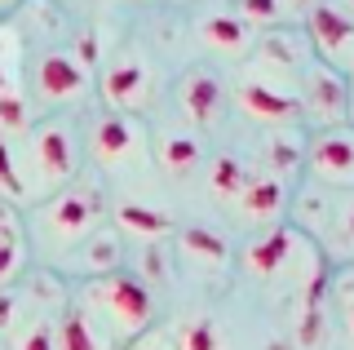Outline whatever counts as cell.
I'll return each mask as SVG.
<instances>
[{
    "label": "cell",
    "mask_w": 354,
    "mask_h": 350,
    "mask_svg": "<svg viewBox=\"0 0 354 350\" xmlns=\"http://www.w3.org/2000/svg\"><path fill=\"white\" fill-rule=\"evenodd\" d=\"M155 160H160V169L164 173H177V178H182V173H191L199 160H204V147H199V138L195 133H164L160 142H155Z\"/></svg>",
    "instance_id": "obj_21"
},
{
    "label": "cell",
    "mask_w": 354,
    "mask_h": 350,
    "mask_svg": "<svg viewBox=\"0 0 354 350\" xmlns=\"http://www.w3.org/2000/svg\"><path fill=\"white\" fill-rule=\"evenodd\" d=\"M301 84H306V111L319 120L324 129H337L346 125V111H350V89H346V75L328 62H310L301 71Z\"/></svg>",
    "instance_id": "obj_8"
},
{
    "label": "cell",
    "mask_w": 354,
    "mask_h": 350,
    "mask_svg": "<svg viewBox=\"0 0 354 350\" xmlns=\"http://www.w3.org/2000/svg\"><path fill=\"white\" fill-rule=\"evenodd\" d=\"M235 14L248 27H288L297 18V0H235Z\"/></svg>",
    "instance_id": "obj_25"
},
{
    "label": "cell",
    "mask_w": 354,
    "mask_h": 350,
    "mask_svg": "<svg viewBox=\"0 0 354 350\" xmlns=\"http://www.w3.org/2000/svg\"><path fill=\"white\" fill-rule=\"evenodd\" d=\"M18 350H58V324L53 320H31L27 328L18 333Z\"/></svg>",
    "instance_id": "obj_29"
},
{
    "label": "cell",
    "mask_w": 354,
    "mask_h": 350,
    "mask_svg": "<svg viewBox=\"0 0 354 350\" xmlns=\"http://www.w3.org/2000/svg\"><path fill=\"white\" fill-rule=\"evenodd\" d=\"M31 129V102L18 75V36L0 27V138H14Z\"/></svg>",
    "instance_id": "obj_7"
},
{
    "label": "cell",
    "mask_w": 354,
    "mask_h": 350,
    "mask_svg": "<svg viewBox=\"0 0 354 350\" xmlns=\"http://www.w3.org/2000/svg\"><path fill=\"white\" fill-rule=\"evenodd\" d=\"M310 40L319 58L337 67L354 53V18L337 5H310Z\"/></svg>",
    "instance_id": "obj_10"
},
{
    "label": "cell",
    "mask_w": 354,
    "mask_h": 350,
    "mask_svg": "<svg viewBox=\"0 0 354 350\" xmlns=\"http://www.w3.org/2000/svg\"><path fill=\"white\" fill-rule=\"evenodd\" d=\"M182 253L191 261H199V266H208V270L230 266V248L213 226H186L182 231Z\"/></svg>",
    "instance_id": "obj_22"
},
{
    "label": "cell",
    "mask_w": 354,
    "mask_h": 350,
    "mask_svg": "<svg viewBox=\"0 0 354 350\" xmlns=\"http://www.w3.org/2000/svg\"><path fill=\"white\" fill-rule=\"evenodd\" d=\"M58 350H124V342L88 306H71L58 320Z\"/></svg>",
    "instance_id": "obj_12"
},
{
    "label": "cell",
    "mask_w": 354,
    "mask_h": 350,
    "mask_svg": "<svg viewBox=\"0 0 354 350\" xmlns=\"http://www.w3.org/2000/svg\"><path fill=\"white\" fill-rule=\"evenodd\" d=\"M235 204H239V213L248 217V222H274V217L283 213V204H288V187H283L279 173H270V178H252Z\"/></svg>",
    "instance_id": "obj_18"
},
{
    "label": "cell",
    "mask_w": 354,
    "mask_h": 350,
    "mask_svg": "<svg viewBox=\"0 0 354 350\" xmlns=\"http://www.w3.org/2000/svg\"><path fill=\"white\" fill-rule=\"evenodd\" d=\"M261 45H266V53H270V58H279L283 71H297V62H301V49L292 45V36H288V31H279V36H270V40H261Z\"/></svg>",
    "instance_id": "obj_31"
},
{
    "label": "cell",
    "mask_w": 354,
    "mask_h": 350,
    "mask_svg": "<svg viewBox=\"0 0 354 350\" xmlns=\"http://www.w3.org/2000/svg\"><path fill=\"white\" fill-rule=\"evenodd\" d=\"M80 169V138L66 120H40L27 138V173L44 191H66Z\"/></svg>",
    "instance_id": "obj_2"
},
{
    "label": "cell",
    "mask_w": 354,
    "mask_h": 350,
    "mask_svg": "<svg viewBox=\"0 0 354 350\" xmlns=\"http://www.w3.org/2000/svg\"><path fill=\"white\" fill-rule=\"evenodd\" d=\"M22 195H27V173H22L14 147H9V138H0V200L18 204Z\"/></svg>",
    "instance_id": "obj_28"
},
{
    "label": "cell",
    "mask_w": 354,
    "mask_h": 350,
    "mask_svg": "<svg viewBox=\"0 0 354 350\" xmlns=\"http://www.w3.org/2000/svg\"><path fill=\"white\" fill-rule=\"evenodd\" d=\"M177 102H182V111H186L191 125H213L221 116L226 89H221V80L208 67H191L182 75V84H177Z\"/></svg>",
    "instance_id": "obj_11"
},
{
    "label": "cell",
    "mask_w": 354,
    "mask_h": 350,
    "mask_svg": "<svg viewBox=\"0 0 354 350\" xmlns=\"http://www.w3.org/2000/svg\"><path fill=\"white\" fill-rule=\"evenodd\" d=\"M36 89L44 102H84L88 89H93V75H88V62L71 49H44L36 58Z\"/></svg>",
    "instance_id": "obj_5"
},
{
    "label": "cell",
    "mask_w": 354,
    "mask_h": 350,
    "mask_svg": "<svg viewBox=\"0 0 354 350\" xmlns=\"http://www.w3.org/2000/svg\"><path fill=\"white\" fill-rule=\"evenodd\" d=\"M129 350H173V342H169L164 333H155V328H151V333H142L138 342H129Z\"/></svg>",
    "instance_id": "obj_32"
},
{
    "label": "cell",
    "mask_w": 354,
    "mask_h": 350,
    "mask_svg": "<svg viewBox=\"0 0 354 350\" xmlns=\"http://www.w3.org/2000/svg\"><path fill=\"white\" fill-rule=\"evenodd\" d=\"M88 311H93L120 342H138L142 333H151L155 297L142 279H133V275L120 270V275H106V279L88 284Z\"/></svg>",
    "instance_id": "obj_1"
},
{
    "label": "cell",
    "mask_w": 354,
    "mask_h": 350,
    "mask_svg": "<svg viewBox=\"0 0 354 350\" xmlns=\"http://www.w3.org/2000/svg\"><path fill=\"white\" fill-rule=\"evenodd\" d=\"M36 222H40V235L49 239V244H58V248L80 244V239H88L97 231V222H102V191L88 187V182H71V187L58 191L36 213Z\"/></svg>",
    "instance_id": "obj_3"
},
{
    "label": "cell",
    "mask_w": 354,
    "mask_h": 350,
    "mask_svg": "<svg viewBox=\"0 0 354 350\" xmlns=\"http://www.w3.org/2000/svg\"><path fill=\"white\" fill-rule=\"evenodd\" d=\"M324 244H328V253L337 261L354 257V191L337 195V204H332V222L324 231Z\"/></svg>",
    "instance_id": "obj_23"
},
{
    "label": "cell",
    "mask_w": 354,
    "mask_h": 350,
    "mask_svg": "<svg viewBox=\"0 0 354 350\" xmlns=\"http://www.w3.org/2000/svg\"><path fill=\"white\" fill-rule=\"evenodd\" d=\"M102 102L111 111H124V116L142 111L151 102V67L138 53H120L102 71Z\"/></svg>",
    "instance_id": "obj_9"
},
{
    "label": "cell",
    "mask_w": 354,
    "mask_h": 350,
    "mask_svg": "<svg viewBox=\"0 0 354 350\" xmlns=\"http://www.w3.org/2000/svg\"><path fill=\"white\" fill-rule=\"evenodd\" d=\"M319 333H324V275H315V279H310V288H306L297 342H301V346H315V342H319Z\"/></svg>",
    "instance_id": "obj_27"
},
{
    "label": "cell",
    "mask_w": 354,
    "mask_h": 350,
    "mask_svg": "<svg viewBox=\"0 0 354 350\" xmlns=\"http://www.w3.org/2000/svg\"><path fill=\"white\" fill-rule=\"evenodd\" d=\"M297 226H274V231H266L261 239H252L248 244V253H243V266L252 270L257 279H270V275H279V270L292 261L297 253Z\"/></svg>",
    "instance_id": "obj_14"
},
{
    "label": "cell",
    "mask_w": 354,
    "mask_h": 350,
    "mask_svg": "<svg viewBox=\"0 0 354 350\" xmlns=\"http://www.w3.org/2000/svg\"><path fill=\"white\" fill-rule=\"evenodd\" d=\"M350 71H354V58H350Z\"/></svg>",
    "instance_id": "obj_37"
},
{
    "label": "cell",
    "mask_w": 354,
    "mask_h": 350,
    "mask_svg": "<svg viewBox=\"0 0 354 350\" xmlns=\"http://www.w3.org/2000/svg\"><path fill=\"white\" fill-rule=\"evenodd\" d=\"M88 147H93L97 164H106V169H138L147 160V129H142L138 116L102 111L88 129Z\"/></svg>",
    "instance_id": "obj_4"
},
{
    "label": "cell",
    "mask_w": 354,
    "mask_h": 350,
    "mask_svg": "<svg viewBox=\"0 0 354 350\" xmlns=\"http://www.w3.org/2000/svg\"><path fill=\"white\" fill-rule=\"evenodd\" d=\"M270 160H274V169H279V178L292 173L297 164H301V138L297 133H274L270 138Z\"/></svg>",
    "instance_id": "obj_30"
},
{
    "label": "cell",
    "mask_w": 354,
    "mask_h": 350,
    "mask_svg": "<svg viewBox=\"0 0 354 350\" xmlns=\"http://www.w3.org/2000/svg\"><path fill=\"white\" fill-rule=\"evenodd\" d=\"M341 5H346V9H350V14H354V0H341Z\"/></svg>",
    "instance_id": "obj_36"
},
{
    "label": "cell",
    "mask_w": 354,
    "mask_h": 350,
    "mask_svg": "<svg viewBox=\"0 0 354 350\" xmlns=\"http://www.w3.org/2000/svg\"><path fill=\"white\" fill-rule=\"evenodd\" d=\"M115 222H120V231L142 235V239H160V235L173 231L169 209H155V204H142V200H124L115 209Z\"/></svg>",
    "instance_id": "obj_19"
},
{
    "label": "cell",
    "mask_w": 354,
    "mask_h": 350,
    "mask_svg": "<svg viewBox=\"0 0 354 350\" xmlns=\"http://www.w3.org/2000/svg\"><path fill=\"white\" fill-rule=\"evenodd\" d=\"M248 182H252V178H248V169H243L235 156H217V160H213V169H208V187H213L217 200H230V204H235Z\"/></svg>",
    "instance_id": "obj_26"
},
{
    "label": "cell",
    "mask_w": 354,
    "mask_h": 350,
    "mask_svg": "<svg viewBox=\"0 0 354 350\" xmlns=\"http://www.w3.org/2000/svg\"><path fill=\"white\" fill-rule=\"evenodd\" d=\"M346 328H350V337H354V293H346Z\"/></svg>",
    "instance_id": "obj_34"
},
{
    "label": "cell",
    "mask_w": 354,
    "mask_h": 350,
    "mask_svg": "<svg viewBox=\"0 0 354 350\" xmlns=\"http://www.w3.org/2000/svg\"><path fill=\"white\" fill-rule=\"evenodd\" d=\"M199 40L208 49L226 53V58H239L252 45V27L239 14H208V18H199Z\"/></svg>",
    "instance_id": "obj_17"
},
{
    "label": "cell",
    "mask_w": 354,
    "mask_h": 350,
    "mask_svg": "<svg viewBox=\"0 0 354 350\" xmlns=\"http://www.w3.org/2000/svg\"><path fill=\"white\" fill-rule=\"evenodd\" d=\"M332 204H337L332 187H324V182H306V187L292 195V222H297V235H319V239H324L328 222H332Z\"/></svg>",
    "instance_id": "obj_15"
},
{
    "label": "cell",
    "mask_w": 354,
    "mask_h": 350,
    "mask_svg": "<svg viewBox=\"0 0 354 350\" xmlns=\"http://www.w3.org/2000/svg\"><path fill=\"white\" fill-rule=\"evenodd\" d=\"M14 311H18V306H14V293L0 288V333H5V328L14 324Z\"/></svg>",
    "instance_id": "obj_33"
},
{
    "label": "cell",
    "mask_w": 354,
    "mask_h": 350,
    "mask_svg": "<svg viewBox=\"0 0 354 350\" xmlns=\"http://www.w3.org/2000/svg\"><path fill=\"white\" fill-rule=\"evenodd\" d=\"M120 261H124V248H120L115 231H93L80 248V270H88L93 279L120 275Z\"/></svg>",
    "instance_id": "obj_20"
},
{
    "label": "cell",
    "mask_w": 354,
    "mask_h": 350,
    "mask_svg": "<svg viewBox=\"0 0 354 350\" xmlns=\"http://www.w3.org/2000/svg\"><path fill=\"white\" fill-rule=\"evenodd\" d=\"M306 156H310V182L354 191V129L346 125L319 129Z\"/></svg>",
    "instance_id": "obj_6"
},
{
    "label": "cell",
    "mask_w": 354,
    "mask_h": 350,
    "mask_svg": "<svg viewBox=\"0 0 354 350\" xmlns=\"http://www.w3.org/2000/svg\"><path fill=\"white\" fill-rule=\"evenodd\" d=\"M239 107L248 111L252 120H261V125H288V120H297V98L288 89H274L270 80H239Z\"/></svg>",
    "instance_id": "obj_13"
},
{
    "label": "cell",
    "mask_w": 354,
    "mask_h": 350,
    "mask_svg": "<svg viewBox=\"0 0 354 350\" xmlns=\"http://www.w3.org/2000/svg\"><path fill=\"white\" fill-rule=\"evenodd\" d=\"M18 5V0H0V9H14Z\"/></svg>",
    "instance_id": "obj_35"
},
{
    "label": "cell",
    "mask_w": 354,
    "mask_h": 350,
    "mask_svg": "<svg viewBox=\"0 0 354 350\" xmlns=\"http://www.w3.org/2000/svg\"><path fill=\"white\" fill-rule=\"evenodd\" d=\"M27 266V235H22L18 209L0 200V288H9Z\"/></svg>",
    "instance_id": "obj_16"
},
{
    "label": "cell",
    "mask_w": 354,
    "mask_h": 350,
    "mask_svg": "<svg viewBox=\"0 0 354 350\" xmlns=\"http://www.w3.org/2000/svg\"><path fill=\"white\" fill-rule=\"evenodd\" d=\"M173 350H230V342H226V333H221V324L213 315H191V320L177 328Z\"/></svg>",
    "instance_id": "obj_24"
}]
</instances>
